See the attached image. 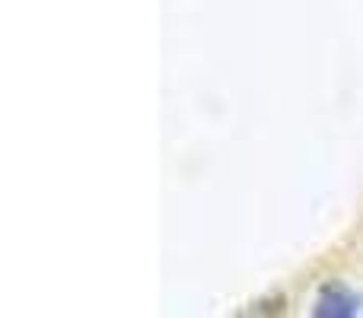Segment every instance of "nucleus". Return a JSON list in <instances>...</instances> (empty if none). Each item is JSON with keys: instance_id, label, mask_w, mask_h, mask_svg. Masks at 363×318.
I'll use <instances>...</instances> for the list:
<instances>
[{"instance_id": "obj_1", "label": "nucleus", "mask_w": 363, "mask_h": 318, "mask_svg": "<svg viewBox=\"0 0 363 318\" xmlns=\"http://www.w3.org/2000/svg\"><path fill=\"white\" fill-rule=\"evenodd\" d=\"M313 312L319 318H328V315L332 318H351V315L360 312V300L345 287H325Z\"/></svg>"}]
</instances>
